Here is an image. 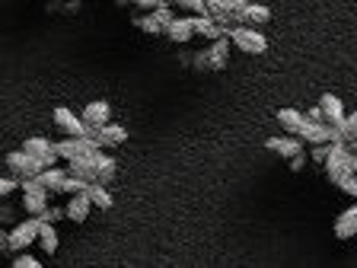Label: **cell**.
Wrapping results in <instances>:
<instances>
[{"instance_id": "obj_7", "label": "cell", "mask_w": 357, "mask_h": 268, "mask_svg": "<svg viewBox=\"0 0 357 268\" xmlns=\"http://www.w3.org/2000/svg\"><path fill=\"white\" fill-rule=\"evenodd\" d=\"M54 125H58L64 134H70V137H93V128L83 121V115H74L67 105H58V109H54Z\"/></svg>"}, {"instance_id": "obj_35", "label": "cell", "mask_w": 357, "mask_h": 268, "mask_svg": "<svg viewBox=\"0 0 357 268\" xmlns=\"http://www.w3.org/2000/svg\"><path fill=\"white\" fill-rule=\"evenodd\" d=\"M195 67H201V70L208 67V48H204V52H198V54H195Z\"/></svg>"}, {"instance_id": "obj_26", "label": "cell", "mask_w": 357, "mask_h": 268, "mask_svg": "<svg viewBox=\"0 0 357 268\" xmlns=\"http://www.w3.org/2000/svg\"><path fill=\"white\" fill-rule=\"evenodd\" d=\"M169 3H176V7H182L185 13H195V16L208 13V0H169Z\"/></svg>"}, {"instance_id": "obj_2", "label": "cell", "mask_w": 357, "mask_h": 268, "mask_svg": "<svg viewBox=\"0 0 357 268\" xmlns=\"http://www.w3.org/2000/svg\"><path fill=\"white\" fill-rule=\"evenodd\" d=\"M322 166H326V176L332 179V182H338V179H344V176H354L357 172V150H351L348 144H335L332 141L328 160Z\"/></svg>"}, {"instance_id": "obj_8", "label": "cell", "mask_w": 357, "mask_h": 268, "mask_svg": "<svg viewBox=\"0 0 357 268\" xmlns=\"http://www.w3.org/2000/svg\"><path fill=\"white\" fill-rule=\"evenodd\" d=\"M265 147L271 150V154H278V156H297V154H303V137L300 134H287L284 131L281 137H268L265 141Z\"/></svg>"}, {"instance_id": "obj_33", "label": "cell", "mask_w": 357, "mask_h": 268, "mask_svg": "<svg viewBox=\"0 0 357 268\" xmlns=\"http://www.w3.org/2000/svg\"><path fill=\"white\" fill-rule=\"evenodd\" d=\"M306 119H310V121H326V112H322V105H312V109L306 112Z\"/></svg>"}, {"instance_id": "obj_9", "label": "cell", "mask_w": 357, "mask_h": 268, "mask_svg": "<svg viewBox=\"0 0 357 268\" xmlns=\"http://www.w3.org/2000/svg\"><path fill=\"white\" fill-rule=\"evenodd\" d=\"M80 115H83V121H86V125L93 128V137H96L99 128L109 125V121H112V105L105 103V99H96V103H89L86 109L80 112Z\"/></svg>"}, {"instance_id": "obj_4", "label": "cell", "mask_w": 357, "mask_h": 268, "mask_svg": "<svg viewBox=\"0 0 357 268\" xmlns=\"http://www.w3.org/2000/svg\"><path fill=\"white\" fill-rule=\"evenodd\" d=\"M230 38L239 52H245V54H265L268 52V38L259 32V26H233Z\"/></svg>"}, {"instance_id": "obj_3", "label": "cell", "mask_w": 357, "mask_h": 268, "mask_svg": "<svg viewBox=\"0 0 357 268\" xmlns=\"http://www.w3.org/2000/svg\"><path fill=\"white\" fill-rule=\"evenodd\" d=\"M20 192H22V208H26V214H42L45 208H48V188H45V182L38 176H29V179H22V186H20Z\"/></svg>"}, {"instance_id": "obj_28", "label": "cell", "mask_w": 357, "mask_h": 268, "mask_svg": "<svg viewBox=\"0 0 357 268\" xmlns=\"http://www.w3.org/2000/svg\"><path fill=\"white\" fill-rule=\"evenodd\" d=\"M335 186L342 188L344 195H351V198H357V172H354V176H344V179H338Z\"/></svg>"}, {"instance_id": "obj_21", "label": "cell", "mask_w": 357, "mask_h": 268, "mask_svg": "<svg viewBox=\"0 0 357 268\" xmlns=\"http://www.w3.org/2000/svg\"><path fill=\"white\" fill-rule=\"evenodd\" d=\"M67 176H70V172H67V170H58V166H48V170L38 172V179L45 182V188H48V192H64Z\"/></svg>"}, {"instance_id": "obj_12", "label": "cell", "mask_w": 357, "mask_h": 268, "mask_svg": "<svg viewBox=\"0 0 357 268\" xmlns=\"http://www.w3.org/2000/svg\"><path fill=\"white\" fill-rule=\"evenodd\" d=\"M300 137H303L306 144H328L332 141V125H328V121H310L306 119L303 121V128H300Z\"/></svg>"}, {"instance_id": "obj_15", "label": "cell", "mask_w": 357, "mask_h": 268, "mask_svg": "<svg viewBox=\"0 0 357 268\" xmlns=\"http://www.w3.org/2000/svg\"><path fill=\"white\" fill-rule=\"evenodd\" d=\"M96 141H99V147H121V144L128 141V128H121V125H115V121H109V125H102L96 131Z\"/></svg>"}, {"instance_id": "obj_6", "label": "cell", "mask_w": 357, "mask_h": 268, "mask_svg": "<svg viewBox=\"0 0 357 268\" xmlns=\"http://www.w3.org/2000/svg\"><path fill=\"white\" fill-rule=\"evenodd\" d=\"M93 150H99L96 137H70V134H67L64 141H54V154H58L61 160H77V156H86V154H93Z\"/></svg>"}, {"instance_id": "obj_20", "label": "cell", "mask_w": 357, "mask_h": 268, "mask_svg": "<svg viewBox=\"0 0 357 268\" xmlns=\"http://www.w3.org/2000/svg\"><path fill=\"white\" fill-rule=\"evenodd\" d=\"M303 121H306V112H300V109H278V125H281L287 134H300Z\"/></svg>"}, {"instance_id": "obj_11", "label": "cell", "mask_w": 357, "mask_h": 268, "mask_svg": "<svg viewBox=\"0 0 357 268\" xmlns=\"http://www.w3.org/2000/svg\"><path fill=\"white\" fill-rule=\"evenodd\" d=\"M230 45H233L230 36H220L208 45V70H223V67H227V61H230Z\"/></svg>"}, {"instance_id": "obj_27", "label": "cell", "mask_w": 357, "mask_h": 268, "mask_svg": "<svg viewBox=\"0 0 357 268\" xmlns=\"http://www.w3.org/2000/svg\"><path fill=\"white\" fill-rule=\"evenodd\" d=\"M328 150H332V141H328V144H312V150H310L312 163H326V160H328Z\"/></svg>"}, {"instance_id": "obj_19", "label": "cell", "mask_w": 357, "mask_h": 268, "mask_svg": "<svg viewBox=\"0 0 357 268\" xmlns=\"http://www.w3.org/2000/svg\"><path fill=\"white\" fill-rule=\"evenodd\" d=\"M195 36L220 38V36H230V32L223 29V26H220V22H217L211 13H201V16H195Z\"/></svg>"}, {"instance_id": "obj_14", "label": "cell", "mask_w": 357, "mask_h": 268, "mask_svg": "<svg viewBox=\"0 0 357 268\" xmlns=\"http://www.w3.org/2000/svg\"><path fill=\"white\" fill-rule=\"evenodd\" d=\"M166 36L176 45H185L188 38L195 36V16H176V20L166 26Z\"/></svg>"}, {"instance_id": "obj_10", "label": "cell", "mask_w": 357, "mask_h": 268, "mask_svg": "<svg viewBox=\"0 0 357 268\" xmlns=\"http://www.w3.org/2000/svg\"><path fill=\"white\" fill-rule=\"evenodd\" d=\"M67 172L70 176H80L86 182H99V163H96V150L86 156H77V160H67Z\"/></svg>"}, {"instance_id": "obj_16", "label": "cell", "mask_w": 357, "mask_h": 268, "mask_svg": "<svg viewBox=\"0 0 357 268\" xmlns=\"http://www.w3.org/2000/svg\"><path fill=\"white\" fill-rule=\"evenodd\" d=\"M335 237H338V239H351V237H357V204L344 208L342 214L335 217Z\"/></svg>"}, {"instance_id": "obj_32", "label": "cell", "mask_w": 357, "mask_h": 268, "mask_svg": "<svg viewBox=\"0 0 357 268\" xmlns=\"http://www.w3.org/2000/svg\"><path fill=\"white\" fill-rule=\"evenodd\" d=\"M249 3H252V0H223V7H227V10L233 13V20H236V13H243V10L249 7Z\"/></svg>"}, {"instance_id": "obj_31", "label": "cell", "mask_w": 357, "mask_h": 268, "mask_svg": "<svg viewBox=\"0 0 357 268\" xmlns=\"http://www.w3.org/2000/svg\"><path fill=\"white\" fill-rule=\"evenodd\" d=\"M13 268H42V262H38L36 255H16Z\"/></svg>"}, {"instance_id": "obj_29", "label": "cell", "mask_w": 357, "mask_h": 268, "mask_svg": "<svg viewBox=\"0 0 357 268\" xmlns=\"http://www.w3.org/2000/svg\"><path fill=\"white\" fill-rule=\"evenodd\" d=\"M342 131H344V141H354L357 137V112H351L348 119H344V125H342Z\"/></svg>"}, {"instance_id": "obj_18", "label": "cell", "mask_w": 357, "mask_h": 268, "mask_svg": "<svg viewBox=\"0 0 357 268\" xmlns=\"http://www.w3.org/2000/svg\"><path fill=\"white\" fill-rule=\"evenodd\" d=\"M271 20V10L265 3H249L243 13H236V26H261Z\"/></svg>"}, {"instance_id": "obj_17", "label": "cell", "mask_w": 357, "mask_h": 268, "mask_svg": "<svg viewBox=\"0 0 357 268\" xmlns=\"http://www.w3.org/2000/svg\"><path fill=\"white\" fill-rule=\"evenodd\" d=\"M89 208H96V204H93V198H89L86 192L70 195V201H67V217H70V221H77V223H83L89 217Z\"/></svg>"}, {"instance_id": "obj_22", "label": "cell", "mask_w": 357, "mask_h": 268, "mask_svg": "<svg viewBox=\"0 0 357 268\" xmlns=\"http://www.w3.org/2000/svg\"><path fill=\"white\" fill-rule=\"evenodd\" d=\"M134 26H137L141 32H147V36H160V32H166L163 20H160L153 10H147L144 16H134Z\"/></svg>"}, {"instance_id": "obj_23", "label": "cell", "mask_w": 357, "mask_h": 268, "mask_svg": "<svg viewBox=\"0 0 357 268\" xmlns=\"http://www.w3.org/2000/svg\"><path fill=\"white\" fill-rule=\"evenodd\" d=\"M38 246H42V253H48V255L58 253V230H54V223L42 221V230H38Z\"/></svg>"}, {"instance_id": "obj_37", "label": "cell", "mask_w": 357, "mask_h": 268, "mask_svg": "<svg viewBox=\"0 0 357 268\" xmlns=\"http://www.w3.org/2000/svg\"><path fill=\"white\" fill-rule=\"evenodd\" d=\"M208 3H211V0H208Z\"/></svg>"}, {"instance_id": "obj_25", "label": "cell", "mask_w": 357, "mask_h": 268, "mask_svg": "<svg viewBox=\"0 0 357 268\" xmlns=\"http://www.w3.org/2000/svg\"><path fill=\"white\" fill-rule=\"evenodd\" d=\"M86 195L93 198V204H96V208H102V211H109L112 204H115V201H112V195H109V188H105V182H89Z\"/></svg>"}, {"instance_id": "obj_5", "label": "cell", "mask_w": 357, "mask_h": 268, "mask_svg": "<svg viewBox=\"0 0 357 268\" xmlns=\"http://www.w3.org/2000/svg\"><path fill=\"white\" fill-rule=\"evenodd\" d=\"M3 163H7V170L13 172V176H20V179L38 176V172L45 170V163L38 160V156H32L29 150H10V154L3 156Z\"/></svg>"}, {"instance_id": "obj_13", "label": "cell", "mask_w": 357, "mask_h": 268, "mask_svg": "<svg viewBox=\"0 0 357 268\" xmlns=\"http://www.w3.org/2000/svg\"><path fill=\"white\" fill-rule=\"evenodd\" d=\"M319 105H322V112H326V121L332 128H342L344 125V119H348V115H344V103L335 96V93H326V96L319 99Z\"/></svg>"}, {"instance_id": "obj_36", "label": "cell", "mask_w": 357, "mask_h": 268, "mask_svg": "<svg viewBox=\"0 0 357 268\" xmlns=\"http://www.w3.org/2000/svg\"><path fill=\"white\" fill-rule=\"evenodd\" d=\"M348 147H351V150H357V137H354V141H351V144H348Z\"/></svg>"}, {"instance_id": "obj_1", "label": "cell", "mask_w": 357, "mask_h": 268, "mask_svg": "<svg viewBox=\"0 0 357 268\" xmlns=\"http://www.w3.org/2000/svg\"><path fill=\"white\" fill-rule=\"evenodd\" d=\"M38 230H42V221L36 214H29V221L16 223L10 233L0 237V249L3 253H22V249H29L32 243H38Z\"/></svg>"}, {"instance_id": "obj_24", "label": "cell", "mask_w": 357, "mask_h": 268, "mask_svg": "<svg viewBox=\"0 0 357 268\" xmlns=\"http://www.w3.org/2000/svg\"><path fill=\"white\" fill-rule=\"evenodd\" d=\"M96 163H99V182H105V186H109L112 179H115V170H119L115 156L102 154V147H99V150H96Z\"/></svg>"}, {"instance_id": "obj_34", "label": "cell", "mask_w": 357, "mask_h": 268, "mask_svg": "<svg viewBox=\"0 0 357 268\" xmlns=\"http://www.w3.org/2000/svg\"><path fill=\"white\" fill-rule=\"evenodd\" d=\"M306 166V154H297V156H290V170L294 172H300Z\"/></svg>"}, {"instance_id": "obj_30", "label": "cell", "mask_w": 357, "mask_h": 268, "mask_svg": "<svg viewBox=\"0 0 357 268\" xmlns=\"http://www.w3.org/2000/svg\"><path fill=\"white\" fill-rule=\"evenodd\" d=\"M61 217H67V208H45L38 214V221H48V223H58Z\"/></svg>"}]
</instances>
